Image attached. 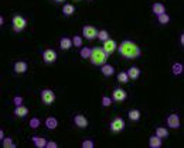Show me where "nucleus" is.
<instances>
[{"instance_id":"32","label":"nucleus","mask_w":184,"mask_h":148,"mask_svg":"<svg viewBox=\"0 0 184 148\" xmlns=\"http://www.w3.org/2000/svg\"><path fill=\"white\" fill-rule=\"evenodd\" d=\"M110 104H112V99L108 98V96H104V98H102V106H104V107H109Z\"/></svg>"},{"instance_id":"39","label":"nucleus","mask_w":184,"mask_h":148,"mask_svg":"<svg viewBox=\"0 0 184 148\" xmlns=\"http://www.w3.org/2000/svg\"><path fill=\"white\" fill-rule=\"evenodd\" d=\"M55 2H58V3H62V2H65V0H55Z\"/></svg>"},{"instance_id":"37","label":"nucleus","mask_w":184,"mask_h":148,"mask_svg":"<svg viewBox=\"0 0 184 148\" xmlns=\"http://www.w3.org/2000/svg\"><path fill=\"white\" fill-rule=\"evenodd\" d=\"M180 42L181 44H184V34H181L180 35Z\"/></svg>"},{"instance_id":"20","label":"nucleus","mask_w":184,"mask_h":148,"mask_svg":"<svg viewBox=\"0 0 184 148\" xmlns=\"http://www.w3.org/2000/svg\"><path fill=\"white\" fill-rule=\"evenodd\" d=\"M62 13H64V16H72V14L75 13V7H74L72 4H64Z\"/></svg>"},{"instance_id":"13","label":"nucleus","mask_w":184,"mask_h":148,"mask_svg":"<svg viewBox=\"0 0 184 148\" xmlns=\"http://www.w3.org/2000/svg\"><path fill=\"white\" fill-rule=\"evenodd\" d=\"M27 114H28V109H27L26 106H23V104H20V106H16V109H14V116H16V117L24 118Z\"/></svg>"},{"instance_id":"33","label":"nucleus","mask_w":184,"mask_h":148,"mask_svg":"<svg viewBox=\"0 0 184 148\" xmlns=\"http://www.w3.org/2000/svg\"><path fill=\"white\" fill-rule=\"evenodd\" d=\"M82 147H84V148H94L95 144H94L92 140H85V141L82 142Z\"/></svg>"},{"instance_id":"25","label":"nucleus","mask_w":184,"mask_h":148,"mask_svg":"<svg viewBox=\"0 0 184 148\" xmlns=\"http://www.w3.org/2000/svg\"><path fill=\"white\" fill-rule=\"evenodd\" d=\"M171 71H173L174 75H181L183 74V65L178 64V62H176V64L171 66Z\"/></svg>"},{"instance_id":"17","label":"nucleus","mask_w":184,"mask_h":148,"mask_svg":"<svg viewBox=\"0 0 184 148\" xmlns=\"http://www.w3.org/2000/svg\"><path fill=\"white\" fill-rule=\"evenodd\" d=\"M149 145H150V148H160L161 138L157 137V135H152V137L149 138Z\"/></svg>"},{"instance_id":"10","label":"nucleus","mask_w":184,"mask_h":148,"mask_svg":"<svg viewBox=\"0 0 184 148\" xmlns=\"http://www.w3.org/2000/svg\"><path fill=\"white\" fill-rule=\"evenodd\" d=\"M167 126L170 128H178L180 127V117H178V114H170L167 117Z\"/></svg>"},{"instance_id":"1","label":"nucleus","mask_w":184,"mask_h":148,"mask_svg":"<svg viewBox=\"0 0 184 148\" xmlns=\"http://www.w3.org/2000/svg\"><path fill=\"white\" fill-rule=\"evenodd\" d=\"M116 51H119V54L123 58H127V59H135V58H139L142 54L139 45L135 44L133 41L125 40L121 42V45L116 48Z\"/></svg>"},{"instance_id":"3","label":"nucleus","mask_w":184,"mask_h":148,"mask_svg":"<svg viewBox=\"0 0 184 148\" xmlns=\"http://www.w3.org/2000/svg\"><path fill=\"white\" fill-rule=\"evenodd\" d=\"M11 23H13V30L16 31V33H21V31L26 28V26H27L26 18H24L23 16H19V14H16V16L13 17Z\"/></svg>"},{"instance_id":"15","label":"nucleus","mask_w":184,"mask_h":148,"mask_svg":"<svg viewBox=\"0 0 184 148\" xmlns=\"http://www.w3.org/2000/svg\"><path fill=\"white\" fill-rule=\"evenodd\" d=\"M45 127L48 128V130H55V128L58 127V120L55 117H47L45 118Z\"/></svg>"},{"instance_id":"30","label":"nucleus","mask_w":184,"mask_h":148,"mask_svg":"<svg viewBox=\"0 0 184 148\" xmlns=\"http://www.w3.org/2000/svg\"><path fill=\"white\" fill-rule=\"evenodd\" d=\"M40 124H41V121L38 120L37 117H33L30 120V127L31 128H38V127H40Z\"/></svg>"},{"instance_id":"4","label":"nucleus","mask_w":184,"mask_h":148,"mask_svg":"<svg viewBox=\"0 0 184 148\" xmlns=\"http://www.w3.org/2000/svg\"><path fill=\"white\" fill-rule=\"evenodd\" d=\"M41 100L45 104H53L55 102V93L51 89H43L41 90Z\"/></svg>"},{"instance_id":"12","label":"nucleus","mask_w":184,"mask_h":148,"mask_svg":"<svg viewBox=\"0 0 184 148\" xmlns=\"http://www.w3.org/2000/svg\"><path fill=\"white\" fill-rule=\"evenodd\" d=\"M74 123H75V126H77V127H79V128H85L88 126L87 117H85V116H82V114H77V116H75V117H74Z\"/></svg>"},{"instance_id":"23","label":"nucleus","mask_w":184,"mask_h":148,"mask_svg":"<svg viewBox=\"0 0 184 148\" xmlns=\"http://www.w3.org/2000/svg\"><path fill=\"white\" fill-rule=\"evenodd\" d=\"M156 135H157V137H160L161 140H163V138H166V137L169 135L167 128H164V127H157V128H156Z\"/></svg>"},{"instance_id":"38","label":"nucleus","mask_w":184,"mask_h":148,"mask_svg":"<svg viewBox=\"0 0 184 148\" xmlns=\"http://www.w3.org/2000/svg\"><path fill=\"white\" fill-rule=\"evenodd\" d=\"M3 23H4V20H3V17L0 16V26H3Z\"/></svg>"},{"instance_id":"27","label":"nucleus","mask_w":184,"mask_h":148,"mask_svg":"<svg viewBox=\"0 0 184 148\" xmlns=\"http://www.w3.org/2000/svg\"><path fill=\"white\" fill-rule=\"evenodd\" d=\"M2 141H3V147H4V148H14V147H16V144L13 142V140H11L10 137L3 138Z\"/></svg>"},{"instance_id":"36","label":"nucleus","mask_w":184,"mask_h":148,"mask_svg":"<svg viewBox=\"0 0 184 148\" xmlns=\"http://www.w3.org/2000/svg\"><path fill=\"white\" fill-rule=\"evenodd\" d=\"M3 138H4V131L2 130V128H0V141H2Z\"/></svg>"},{"instance_id":"28","label":"nucleus","mask_w":184,"mask_h":148,"mask_svg":"<svg viewBox=\"0 0 184 148\" xmlns=\"http://www.w3.org/2000/svg\"><path fill=\"white\" fill-rule=\"evenodd\" d=\"M81 58H84V59H88L89 58V55H91V48H88V47H84L82 50H81Z\"/></svg>"},{"instance_id":"26","label":"nucleus","mask_w":184,"mask_h":148,"mask_svg":"<svg viewBox=\"0 0 184 148\" xmlns=\"http://www.w3.org/2000/svg\"><path fill=\"white\" fill-rule=\"evenodd\" d=\"M96 37H98V40H101L102 42H104L105 40H108V38H109V33H108L106 30H101V31H98Z\"/></svg>"},{"instance_id":"18","label":"nucleus","mask_w":184,"mask_h":148,"mask_svg":"<svg viewBox=\"0 0 184 148\" xmlns=\"http://www.w3.org/2000/svg\"><path fill=\"white\" fill-rule=\"evenodd\" d=\"M60 47H61V50L68 51L71 47H72V41H71L70 38H67V37L61 38V41H60Z\"/></svg>"},{"instance_id":"11","label":"nucleus","mask_w":184,"mask_h":148,"mask_svg":"<svg viewBox=\"0 0 184 148\" xmlns=\"http://www.w3.org/2000/svg\"><path fill=\"white\" fill-rule=\"evenodd\" d=\"M14 72L19 75H23L27 72V68H28V65H27V62H24V61H17L16 64H14Z\"/></svg>"},{"instance_id":"7","label":"nucleus","mask_w":184,"mask_h":148,"mask_svg":"<svg viewBox=\"0 0 184 148\" xmlns=\"http://www.w3.org/2000/svg\"><path fill=\"white\" fill-rule=\"evenodd\" d=\"M104 51L106 52L108 55H110V54H113L115 51H116V48H118V44H116V41H113V40H110V38H108V40H105L104 41Z\"/></svg>"},{"instance_id":"24","label":"nucleus","mask_w":184,"mask_h":148,"mask_svg":"<svg viewBox=\"0 0 184 148\" xmlns=\"http://www.w3.org/2000/svg\"><path fill=\"white\" fill-rule=\"evenodd\" d=\"M157 20L160 24H167L169 21H170V16L169 14H166V11L161 14H157Z\"/></svg>"},{"instance_id":"35","label":"nucleus","mask_w":184,"mask_h":148,"mask_svg":"<svg viewBox=\"0 0 184 148\" xmlns=\"http://www.w3.org/2000/svg\"><path fill=\"white\" fill-rule=\"evenodd\" d=\"M45 147H48V148H57L58 145H57V142H54V141H50V142H45Z\"/></svg>"},{"instance_id":"9","label":"nucleus","mask_w":184,"mask_h":148,"mask_svg":"<svg viewBox=\"0 0 184 148\" xmlns=\"http://www.w3.org/2000/svg\"><path fill=\"white\" fill-rule=\"evenodd\" d=\"M126 98H127L126 92H125L123 89H121V88L115 89L113 93H112V100H115V102H123Z\"/></svg>"},{"instance_id":"6","label":"nucleus","mask_w":184,"mask_h":148,"mask_svg":"<svg viewBox=\"0 0 184 148\" xmlns=\"http://www.w3.org/2000/svg\"><path fill=\"white\" fill-rule=\"evenodd\" d=\"M96 34H98V30L95 27H92V26H85L82 28V37L87 38V40H95Z\"/></svg>"},{"instance_id":"21","label":"nucleus","mask_w":184,"mask_h":148,"mask_svg":"<svg viewBox=\"0 0 184 148\" xmlns=\"http://www.w3.org/2000/svg\"><path fill=\"white\" fill-rule=\"evenodd\" d=\"M152 10H153L154 14H161L166 11V9H164V4L161 3H154L153 6H152Z\"/></svg>"},{"instance_id":"5","label":"nucleus","mask_w":184,"mask_h":148,"mask_svg":"<svg viewBox=\"0 0 184 148\" xmlns=\"http://www.w3.org/2000/svg\"><path fill=\"white\" fill-rule=\"evenodd\" d=\"M123 128H125V120L123 118L116 117L110 121V130H112L113 133H121V131H123Z\"/></svg>"},{"instance_id":"16","label":"nucleus","mask_w":184,"mask_h":148,"mask_svg":"<svg viewBox=\"0 0 184 148\" xmlns=\"http://www.w3.org/2000/svg\"><path fill=\"white\" fill-rule=\"evenodd\" d=\"M127 76H129V79H137V78L140 76V69L137 66H131L129 69H127Z\"/></svg>"},{"instance_id":"14","label":"nucleus","mask_w":184,"mask_h":148,"mask_svg":"<svg viewBox=\"0 0 184 148\" xmlns=\"http://www.w3.org/2000/svg\"><path fill=\"white\" fill-rule=\"evenodd\" d=\"M101 72L104 74V76H112L115 74V68L105 62L104 65H101Z\"/></svg>"},{"instance_id":"22","label":"nucleus","mask_w":184,"mask_h":148,"mask_svg":"<svg viewBox=\"0 0 184 148\" xmlns=\"http://www.w3.org/2000/svg\"><path fill=\"white\" fill-rule=\"evenodd\" d=\"M127 116H129V118H131L132 121H137L139 118H140V111L133 109V110H131L129 113H127Z\"/></svg>"},{"instance_id":"31","label":"nucleus","mask_w":184,"mask_h":148,"mask_svg":"<svg viewBox=\"0 0 184 148\" xmlns=\"http://www.w3.org/2000/svg\"><path fill=\"white\" fill-rule=\"evenodd\" d=\"M72 41V45H75V47H82V37H79V35H75Z\"/></svg>"},{"instance_id":"29","label":"nucleus","mask_w":184,"mask_h":148,"mask_svg":"<svg viewBox=\"0 0 184 148\" xmlns=\"http://www.w3.org/2000/svg\"><path fill=\"white\" fill-rule=\"evenodd\" d=\"M118 81L121 82V83H127V81H129V76H127L126 72H121V74L118 75Z\"/></svg>"},{"instance_id":"19","label":"nucleus","mask_w":184,"mask_h":148,"mask_svg":"<svg viewBox=\"0 0 184 148\" xmlns=\"http://www.w3.org/2000/svg\"><path fill=\"white\" fill-rule=\"evenodd\" d=\"M31 140H33V144L36 145L37 148H44L45 147V142H47V140L43 137H33Z\"/></svg>"},{"instance_id":"34","label":"nucleus","mask_w":184,"mask_h":148,"mask_svg":"<svg viewBox=\"0 0 184 148\" xmlns=\"http://www.w3.org/2000/svg\"><path fill=\"white\" fill-rule=\"evenodd\" d=\"M13 102H14V106H20V104H23V98L16 96V98L13 99Z\"/></svg>"},{"instance_id":"8","label":"nucleus","mask_w":184,"mask_h":148,"mask_svg":"<svg viewBox=\"0 0 184 148\" xmlns=\"http://www.w3.org/2000/svg\"><path fill=\"white\" fill-rule=\"evenodd\" d=\"M57 52L54 50H45L43 52V59L44 62H47V64H53V62H55L57 61Z\"/></svg>"},{"instance_id":"2","label":"nucleus","mask_w":184,"mask_h":148,"mask_svg":"<svg viewBox=\"0 0 184 148\" xmlns=\"http://www.w3.org/2000/svg\"><path fill=\"white\" fill-rule=\"evenodd\" d=\"M106 58L108 54L104 51L102 47H95V48H91V55H89V59L92 62V65L95 66H101L106 62Z\"/></svg>"}]
</instances>
